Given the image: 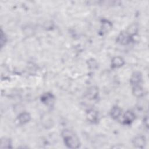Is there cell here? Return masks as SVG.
<instances>
[{
  "label": "cell",
  "mask_w": 149,
  "mask_h": 149,
  "mask_svg": "<svg viewBox=\"0 0 149 149\" xmlns=\"http://www.w3.org/2000/svg\"><path fill=\"white\" fill-rule=\"evenodd\" d=\"M133 146L136 148H143L146 145V139L144 136H139L133 140Z\"/></svg>",
  "instance_id": "4"
},
{
  "label": "cell",
  "mask_w": 149,
  "mask_h": 149,
  "mask_svg": "<svg viewBox=\"0 0 149 149\" xmlns=\"http://www.w3.org/2000/svg\"><path fill=\"white\" fill-rule=\"evenodd\" d=\"M137 31V26L135 24H132L127 29V31H126L129 34H130L131 36L134 35Z\"/></svg>",
  "instance_id": "15"
},
{
  "label": "cell",
  "mask_w": 149,
  "mask_h": 149,
  "mask_svg": "<svg viewBox=\"0 0 149 149\" xmlns=\"http://www.w3.org/2000/svg\"><path fill=\"white\" fill-rule=\"evenodd\" d=\"M135 119V115L132 111H127L123 115V123L126 125L130 124Z\"/></svg>",
  "instance_id": "6"
},
{
  "label": "cell",
  "mask_w": 149,
  "mask_h": 149,
  "mask_svg": "<svg viewBox=\"0 0 149 149\" xmlns=\"http://www.w3.org/2000/svg\"><path fill=\"white\" fill-rule=\"evenodd\" d=\"M122 110L118 107H113L111 111V116L114 119H118L120 116Z\"/></svg>",
  "instance_id": "10"
},
{
  "label": "cell",
  "mask_w": 149,
  "mask_h": 149,
  "mask_svg": "<svg viewBox=\"0 0 149 149\" xmlns=\"http://www.w3.org/2000/svg\"><path fill=\"white\" fill-rule=\"evenodd\" d=\"M31 119L30 114L27 112H23L20 113L17 117V120L20 124L24 125L28 123Z\"/></svg>",
  "instance_id": "8"
},
{
  "label": "cell",
  "mask_w": 149,
  "mask_h": 149,
  "mask_svg": "<svg viewBox=\"0 0 149 149\" xmlns=\"http://www.w3.org/2000/svg\"><path fill=\"white\" fill-rule=\"evenodd\" d=\"M6 42V37L5 36V34L3 33V31L1 30V36H0V44L1 47H2L4 44Z\"/></svg>",
  "instance_id": "16"
},
{
  "label": "cell",
  "mask_w": 149,
  "mask_h": 149,
  "mask_svg": "<svg viewBox=\"0 0 149 149\" xmlns=\"http://www.w3.org/2000/svg\"><path fill=\"white\" fill-rule=\"evenodd\" d=\"M132 36L129 34L126 31L122 32L119 34V35L117 37L116 42L121 45H127L129 44L132 39Z\"/></svg>",
  "instance_id": "2"
},
{
  "label": "cell",
  "mask_w": 149,
  "mask_h": 149,
  "mask_svg": "<svg viewBox=\"0 0 149 149\" xmlns=\"http://www.w3.org/2000/svg\"><path fill=\"white\" fill-rule=\"evenodd\" d=\"M98 94V90L97 88L94 87H92L90 88L88 93H87L88 97H90V98H95Z\"/></svg>",
  "instance_id": "14"
},
{
  "label": "cell",
  "mask_w": 149,
  "mask_h": 149,
  "mask_svg": "<svg viewBox=\"0 0 149 149\" xmlns=\"http://www.w3.org/2000/svg\"><path fill=\"white\" fill-rule=\"evenodd\" d=\"M141 81H142V74L139 72H134L132 74L130 77V83L133 86V87L140 85Z\"/></svg>",
  "instance_id": "3"
},
{
  "label": "cell",
  "mask_w": 149,
  "mask_h": 149,
  "mask_svg": "<svg viewBox=\"0 0 149 149\" xmlns=\"http://www.w3.org/2000/svg\"><path fill=\"white\" fill-rule=\"evenodd\" d=\"M112 28V24L111 23L106 20H104L102 21V23L101 24V27L100 29V33H101L102 34H105L108 33Z\"/></svg>",
  "instance_id": "9"
},
{
  "label": "cell",
  "mask_w": 149,
  "mask_h": 149,
  "mask_svg": "<svg viewBox=\"0 0 149 149\" xmlns=\"http://www.w3.org/2000/svg\"><path fill=\"white\" fill-rule=\"evenodd\" d=\"M97 113L96 111H94L93 110H91L88 113H87V118L89 120H90L91 122H94L97 120Z\"/></svg>",
  "instance_id": "13"
},
{
  "label": "cell",
  "mask_w": 149,
  "mask_h": 149,
  "mask_svg": "<svg viewBox=\"0 0 149 149\" xmlns=\"http://www.w3.org/2000/svg\"><path fill=\"white\" fill-rule=\"evenodd\" d=\"M144 91L143 88L140 86H136L133 87V94L137 97H141L143 95Z\"/></svg>",
  "instance_id": "12"
},
{
  "label": "cell",
  "mask_w": 149,
  "mask_h": 149,
  "mask_svg": "<svg viewBox=\"0 0 149 149\" xmlns=\"http://www.w3.org/2000/svg\"><path fill=\"white\" fill-rule=\"evenodd\" d=\"M65 144L70 148H77L80 146V141L74 133L69 130H64L62 132Z\"/></svg>",
  "instance_id": "1"
},
{
  "label": "cell",
  "mask_w": 149,
  "mask_h": 149,
  "mask_svg": "<svg viewBox=\"0 0 149 149\" xmlns=\"http://www.w3.org/2000/svg\"><path fill=\"white\" fill-rule=\"evenodd\" d=\"M41 100L44 104L47 105H51L52 104L54 103V97L52 94L49 93H47L44 94L41 96Z\"/></svg>",
  "instance_id": "5"
},
{
  "label": "cell",
  "mask_w": 149,
  "mask_h": 149,
  "mask_svg": "<svg viewBox=\"0 0 149 149\" xmlns=\"http://www.w3.org/2000/svg\"><path fill=\"white\" fill-rule=\"evenodd\" d=\"M125 62L122 58L120 56H115L112 58L111 61V67L112 68H118L122 66Z\"/></svg>",
  "instance_id": "7"
},
{
  "label": "cell",
  "mask_w": 149,
  "mask_h": 149,
  "mask_svg": "<svg viewBox=\"0 0 149 149\" xmlns=\"http://www.w3.org/2000/svg\"><path fill=\"white\" fill-rule=\"evenodd\" d=\"M1 148H12V143L9 139L3 137L1 140Z\"/></svg>",
  "instance_id": "11"
}]
</instances>
